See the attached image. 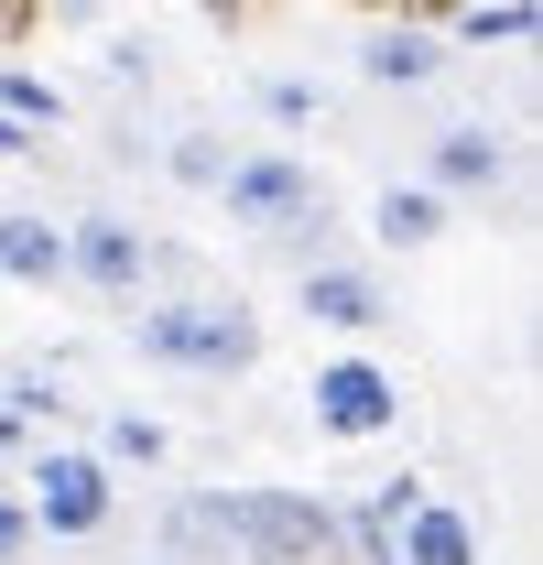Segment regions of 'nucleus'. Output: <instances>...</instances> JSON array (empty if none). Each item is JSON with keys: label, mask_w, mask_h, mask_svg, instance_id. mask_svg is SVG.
Returning <instances> with one entry per match:
<instances>
[{"label": "nucleus", "mask_w": 543, "mask_h": 565, "mask_svg": "<svg viewBox=\"0 0 543 565\" xmlns=\"http://www.w3.org/2000/svg\"><path fill=\"white\" fill-rule=\"evenodd\" d=\"M131 359L163 381H251L262 370V305L228 282H174L131 305Z\"/></svg>", "instance_id": "obj_1"}, {"label": "nucleus", "mask_w": 543, "mask_h": 565, "mask_svg": "<svg viewBox=\"0 0 543 565\" xmlns=\"http://www.w3.org/2000/svg\"><path fill=\"white\" fill-rule=\"evenodd\" d=\"M206 207L228 217L239 239H283V250L305 262V250H327L338 196H327L316 152H294V141H239V163L217 174V196H206Z\"/></svg>", "instance_id": "obj_2"}, {"label": "nucleus", "mask_w": 543, "mask_h": 565, "mask_svg": "<svg viewBox=\"0 0 543 565\" xmlns=\"http://www.w3.org/2000/svg\"><path fill=\"white\" fill-rule=\"evenodd\" d=\"M22 479V522H33V544H98L109 522H120V479L76 446V435H33V457L11 468Z\"/></svg>", "instance_id": "obj_3"}, {"label": "nucleus", "mask_w": 543, "mask_h": 565, "mask_svg": "<svg viewBox=\"0 0 543 565\" xmlns=\"http://www.w3.org/2000/svg\"><path fill=\"white\" fill-rule=\"evenodd\" d=\"M413 185H424L446 217L500 207V196L522 185V141L500 131L489 109H457V120H435V131H424V174H413Z\"/></svg>", "instance_id": "obj_4"}, {"label": "nucleus", "mask_w": 543, "mask_h": 565, "mask_svg": "<svg viewBox=\"0 0 543 565\" xmlns=\"http://www.w3.org/2000/svg\"><path fill=\"white\" fill-rule=\"evenodd\" d=\"M403 414H413L403 370L370 359V349H338V359L305 370V424H316L327 446H381V435H403Z\"/></svg>", "instance_id": "obj_5"}, {"label": "nucleus", "mask_w": 543, "mask_h": 565, "mask_svg": "<svg viewBox=\"0 0 543 565\" xmlns=\"http://www.w3.org/2000/svg\"><path fill=\"white\" fill-rule=\"evenodd\" d=\"M152 273H163V250H152V228H141L120 196H87V207H66V282H76V294H98V305H131Z\"/></svg>", "instance_id": "obj_6"}, {"label": "nucleus", "mask_w": 543, "mask_h": 565, "mask_svg": "<svg viewBox=\"0 0 543 565\" xmlns=\"http://www.w3.org/2000/svg\"><path fill=\"white\" fill-rule=\"evenodd\" d=\"M294 305H305V327H327V338H381L403 305H392V273L381 262H359V250H305L294 262Z\"/></svg>", "instance_id": "obj_7"}, {"label": "nucleus", "mask_w": 543, "mask_h": 565, "mask_svg": "<svg viewBox=\"0 0 543 565\" xmlns=\"http://www.w3.org/2000/svg\"><path fill=\"white\" fill-rule=\"evenodd\" d=\"M348 66H359V87H381V98H424V87L457 76V44H446L435 22H370Z\"/></svg>", "instance_id": "obj_8"}, {"label": "nucleus", "mask_w": 543, "mask_h": 565, "mask_svg": "<svg viewBox=\"0 0 543 565\" xmlns=\"http://www.w3.org/2000/svg\"><path fill=\"white\" fill-rule=\"evenodd\" d=\"M457 217L435 207L413 174H392V185H370V262H424L435 239H446Z\"/></svg>", "instance_id": "obj_9"}, {"label": "nucleus", "mask_w": 543, "mask_h": 565, "mask_svg": "<svg viewBox=\"0 0 543 565\" xmlns=\"http://www.w3.org/2000/svg\"><path fill=\"white\" fill-rule=\"evenodd\" d=\"M0 282L66 294V217L55 207H0Z\"/></svg>", "instance_id": "obj_10"}, {"label": "nucleus", "mask_w": 543, "mask_h": 565, "mask_svg": "<svg viewBox=\"0 0 543 565\" xmlns=\"http://www.w3.org/2000/svg\"><path fill=\"white\" fill-rule=\"evenodd\" d=\"M87 457H98L109 479H163V468H174V424L141 414V403H109L98 435H87Z\"/></svg>", "instance_id": "obj_11"}, {"label": "nucleus", "mask_w": 543, "mask_h": 565, "mask_svg": "<svg viewBox=\"0 0 543 565\" xmlns=\"http://www.w3.org/2000/svg\"><path fill=\"white\" fill-rule=\"evenodd\" d=\"M489 544H478V511H457V500H413L403 522H392V565H478Z\"/></svg>", "instance_id": "obj_12"}, {"label": "nucleus", "mask_w": 543, "mask_h": 565, "mask_svg": "<svg viewBox=\"0 0 543 565\" xmlns=\"http://www.w3.org/2000/svg\"><path fill=\"white\" fill-rule=\"evenodd\" d=\"M152 163H163V185H185V196H217V174L239 163V141L217 131V120H174V131H152Z\"/></svg>", "instance_id": "obj_13"}, {"label": "nucleus", "mask_w": 543, "mask_h": 565, "mask_svg": "<svg viewBox=\"0 0 543 565\" xmlns=\"http://www.w3.org/2000/svg\"><path fill=\"white\" fill-rule=\"evenodd\" d=\"M251 109H262L283 141H294V131H327V87H316V76H294V66L251 76Z\"/></svg>", "instance_id": "obj_14"}, {"label": "nucleus", "mask_w": 543, "mask_h": 565, "mask_svg": "<svg viewBox=\"0 0 543 565\" xmlns=\"http://www.w3.org/2000/svg\"><path fill=\"white\" fill-rule=\"evenodd\" d=\"M0 403L44 435V424H66V414H76V381H66V370H44V359H11V370H0Z\"/></svg>", "instance_id": "obj_15"}, {"label": "nucleus", "mask_w": 543, "mask_h": 565, "mask_svg": "<svg viewBox=\"0 0 543 565\" xmlns=\"http://www.w3.org/2000/svg\"><path fill=\"white\" fill-rule=\"evenodd\" d=\"M522 33H533V0H478V11L446 33V44L468 55V44H522Z\"/></svg>", "instance_id": "obj_16"}, {"label": "nucleus", "mask_w": 543, "mask_h": 565, "mask_svg": "<svg viewBox=\"0 0 543 565\" xmlns=\"http://www.w3.org/2000/svg\"><path fill=\"white\" fill-rule=\"evenodd\" d=\"M98 76H109V87H152V44H141V33H109Z\"/></svg>", "instance_id": "obj_17"}, {"label": "nucleus", "mask_w": 543, "mask_h": 565, "mask_svg": "<svg viewBox=\"0 0 543 565\" xmlns=\"http://www.w3.org/2000/svg\"><path fill=\"white\" fill-rule=\"evenodd\" d=\"M0 109L33 131V120H55V87H44V76H0Z\"/></svg>", "instance_id": "obj_18"}, {"label": "nucleus", "mask_w": 543, "mask_h": 565, "mask_svg": "<svg viewBox=\"0 0 543 565\" xmlns=\"http://www.w3.org/2000/svg\"><path fill=\"white\" fill-rule=\"evenodd\" d=\"M0 565H33V522H22V500L0 490Z\"/></svg>", "instance_id": "obj_19"}, {"label": "nucleus", "mask_w": 543, "mask_h": 565, "mask_svg": "<svg viewBox=\"0 0 543 565\" xmlns=\"http://www.w3.org/2000/svg\"><path fill=\"white\" fill-rule=\"evenodd\" d=\"M22 457H33V424H22V414H11V403H0V479H11Z\"/></svg>", "instance_id": "obj_20"}, {"label": "nucleus", "mask_w": 543, "mask_h": 565, "mask_svg": "<svg viewBox=\"0 0 543 565\" xmlns=\"http://www.w3.org/2000/svg\"><path fill=\"white\" fill-rule=\"evenodd\" d=\"M22 152H33V131H22V120L0 109V163H22Z\"/></svg>", "instance_id": "obj_21"}]
</instances>
